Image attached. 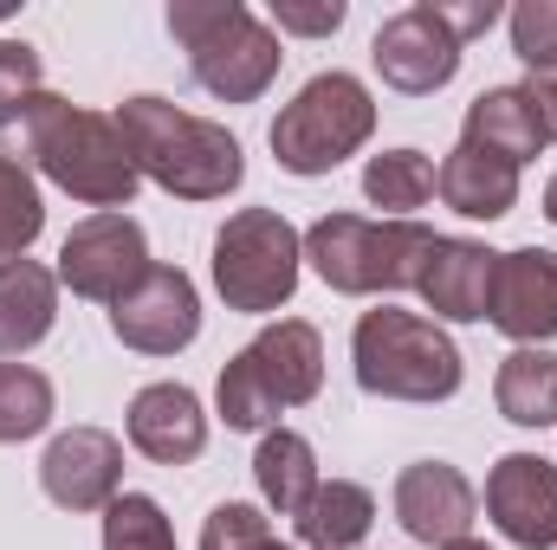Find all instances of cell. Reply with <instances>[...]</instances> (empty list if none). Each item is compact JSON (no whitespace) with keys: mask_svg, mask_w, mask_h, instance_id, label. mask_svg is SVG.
<instances>
[{"mask_svg":"<svg viewBox=\"0 0 557 550\" xmlns=\"http://www.w3.org/2000/svg\"><path fill=\"white\" fill-rule=\"evenodd\" d=\"M124 434L156 466H195L208 453V409L188 383H149L124 409Z\"/></svg>","mask_w":557,"mask_h":550,"instance_id":"9a60e30c","label":"cell"},{"mask_svg":"<svg viewBox=\"0 0 557 550\" xmlns=\"http://www.w3.org/2000/svg\"><path fill=\"white\" fill-rule=\"evenodd\" d=\"M169 33L188 52V72L221 104H260L278 85L285 39L240 0H169Z\"/></svg>","mask_w":557,"mask_h":550,"instance_id":"277c9868","label":"cell"},{"mask_svg":"<svg viewBox=\"0 0 557 550\" xmlns=\"http://www.w3.org/2000/svg\"><path fill=\"white\" fill-rule=\"evenodd\" d=\"M519 91H525V104H532V117H539V137L557 142V72H532Z\"/></svg>","mask_w":557,"mask_h":550,"instance_id":"836d02e7","label":"cell"},{"mask_svg":"<svg viewBox=\"0 0 557 550\" xmlns=\"http://www.w3.org/2000/svg\"><path fill=\"white\" fill-rule=\"evenodd\" d=\"M370 137H376V98L357 72H318L311 85H298L292 104H278L273 130H267L278 168L298 182L344 168Z\"/></svg>","mask_w":557,"mask_h":550,"instance_id":"8992f818","label":"cell"},{"mask_svg":"<svg viewBox=\"0 0 557 550\" xmlns=\"http://www.w3.org/2000/svg\"><path fill=\"white\" fill-rule=\"evenodd\" d=\"M214 291L227 311L240 317H273L278 304H292L298 273H305V234L278 214V208H240L227 214V227L214 234Z\"/></svg>","mask_w":557,"mask_h":550,"instance_id":"52a82bcc","label":"cell"},{"mask_svg":"<svg viewBox=\"0 0 557 550\" xmlns=\"http://www.w3.org/2000/svg\"><path fill=\"white\" fill-rule=\"evenodd\" d=\"M486 518L506 545L557 550V466L545 453H499L486 473Z\"/></svg>","mask_w":557,"mask_h":550,"instance_id":"7c38bea8","label":"cell"},{"mask_svg":"<svg viewBox=\"0 0 557 550\" xmlns=\"http://www.w3.org/2000/svg\"><path fill=\"white\" fill-rule=\"evenodd\" d=\"M39 234H46L39 182H33V168H20V162L0 155V260H26Z\"/></svg>","mask_w":557,"mask_h":550,"instance_id":"4316f807","label":"cell"},{"mask_svg":"<svg viewBox=\"0 0 557 550\" xmlns=\"http://www.w3.org/2000/svg\"><path fill=\"white\" fill-rule=\"evenodd\" d=\"M111 337L137 357H182L201 337V291L182 266H149V273L111 304Z\"/></svg>","mask_w":557,"mask_h":550,"instance_id":"30bf717a","label":"cell"},{"mask_svg":"<svg viewBox=\"0 0 557 550\" xmlns=\"http://www.w3.org/2000/svg\"><path fill=\"white\" fill-rule=\"evenodd\" d=\"M460 59H467V46L447 33V20H441L434 0H416V7H403V13H389V20L376 26V39H370L376 78H383L389 91H403V98H434V91H447V85L460 78Z\"/></svg>","mask_w":557,"mask_h":550,"instance_id":"9c48e42d","label":"cell"},{"mask_svg":"<svg viewBox=\"0 0 557 550\" xmlns=\"http://www.w3.org/2000/svg\"><path fill=\"white\" fill-rule=\"evenodd\" d=\"M104 550H182L169 512L149 492H117L104 505Z\"/></svg>","mask_w":557,"mask_h":550,"instance_id":"83f0119b","label":"cell"},{"mask_svg":"<svg viewBox=\"0 0 557 550\" xmlns=\"http://www.w3.org/2000/svg\"><path fill=\"white\" fill-rule=\"evenodd\" d=\"M59 324V273L39 260H0V357L20 363Z\"/></svg>","mask_w":557,"mask_h":550,"instance_id":"ac0fdd59","label":"cell"},{"mask_svg":"<svg viewBox=\"0 0 557 550\" xmlns=\"http://www.w3.org/2000/svg\"><path fill=\"white\" fill-rule=\"evenodd\" d=\"M447 550H493V545H480V538H460V545H447Z\"/></svg>","mask_w":557,"mask_h":550,"instance_id":"d590c367","label":"cell"},{"mask_svg":"<svg viewBox=\"0 0 557 550\" xmlns=\"http://www.w3.org/2000/svg\"><path fill=\"white\" fill-rule=\"evenodd\" d=\"M460 142L480 149V155H499V162H512V168L539 162V149H545L539 117H532V104H525L519 85H486V91L467 104V117H460Z\"/></svg>","mask_w":557,"mask_h":550,"instance_id":"ffe728a7","label":"cell"},{"mask_svg":"<svg viewBox=\"0 0 557 550\" xmlns=\"http://www.w3.org/2000/svg\"><path fill=\"white\" fill-rule=\"evenodd\" d=\"M441 7V20H447V33L460 39V46H473L493 20H499V0H467V7H454V0H434Z\"/></svg>","mask_w":557,"mask_h":550,"instance_id":"d6a6232c","label":"cell"},{"mask_svg":"<svg viewBox=\"0 0 557 550\" xmlns=\"http://www.w3.org/2000/svg\"><path fill=\"white\" fill-rule=\"evenodd\" d=\"M370 525H376V492L363 479H318V492L292 518L305 550H357L370 538Z\"/></svg>","mask_w":557,"mask_h":550,"instance_id":"44dd1931","label":"cell"},{"mask_svg":"<svg viewBox=\"0 0 557 550\" xmlns=\"http://www.w3.org/2000/svg\"><path fill=\"white\" fill-rule=\"evenodd\" d=\"M0 155L20 168H39L52 188H65L72 201L98 208V214H124L137 201V162L124 149L117 117L85 111L59 91L26 98L7 124H0Z\"/></svg>","mask_w":557,"mask_h":550,"instance_id":"6da1fadb","label":"cell"},{"mask_svg":"<svg viewBox=\"0 0 557 550\" xmlns=\"http://www.w3.org/2000/svg\"><path fill=\"white\" fill-rule=\"evenodd\" d=\"M201 550H298L278 545L267 505H247V499H221L208 518H201Z\"/></svg>","mask_w":557,"mask_h":550,"instance_id":"f1b7e54d","label":"cell"},{"mask_svg":"<svg viewBox=\"0 0 557 550\" xmlns=\"http://www.w3.org/2000/svg\"><path fill=\"white\" fill-rule=\"evenodd\" d=\"M253 486H260V505H267V512L298 518V512H305V499L318 492V447H311L298 427H273V434H260Z\"/></svg>","mask_w":557,"mask_h":550,"instance_id":"7402d4cb","label":"cell"},{"mask_svg":"<svg viewBox=\"0 0 557 550\" xmlns=\"http://www.w3.org/2000/svg\"><path fill=\"white\" fill-rule=\"evenodd\" d=\"M149 234H143L137 214H85L65 240H59V285L72 298H91V304H117L143 273H149Z\"/></svg>","mask_w":557,"mask_h":550,"instance_id":"ba28073f","label":"cell"},{"mask_svg":"<svg viewBox=\"0 0 557 550\" xmlns=\"http://www.w3.org/2000/svg\"><path fill=\"white\" fill-rule=\"evenodd\" d=\"M434 195V162L421 149H383L363 162V201L383 208V221H416Z\"/></svg>","mask_w":557,"mask_h":550,"instance_id":"cb8c5ba5","label":"cell"},{"mask_svg":"<svg viewBox=\"0 0 557 550\" xmlns=\"http://www.w3.org/2000/svg\"><path fill=\"white\" fill-rule=\"evenodd\" d=\"M117 130H124L137 175L175 201H227L247 182V149L227 124L195 117L156 91H137L117 104Z\"/></svg>","mask_w":557,"mask_h":550,"instance_id":"7a4b0ae2","label":"cell"},{"mask_svg":"<svg viewBox=\"0 0 557 550\" xmlns=\"http://www.w3.org/2000/svg\"><path fill=\"white\" fill-rule=\"evenodd\" d=\"M7 13H13V7H0V20H7Z\"/></svg>","mask_w":557,"mask_h":550,"instance_id":"8d00e7d4","label":"cell"},{"mask_svg":"<svg viewBox=\"0 0 557 550\" xmlns=\"http://www.w3.org/2000/svg\"><path fill=\"white\" fill-rule=\"evenodd\" d=\"M434 227L421 221H370V214H318L305 227V260L344 298H389L416 291L434 253Z\"/></svg>","mask_w":557,"mask_h":550,"instance_id":"5b68a950","label":"cell"},{"mask_svg":"<svg viewBox=\"0 0 557 550\" xmlns=\"http://www.w3.org/2000/svg\"><path fill=\"white\" fill-rule=\"evenodd\" d=\"M59 414V389L46 370L33 363H0V447H20V440H39Z\"/></svg>","mask_w":557,"mask_h":550,"instance_id":"d4e9b609","label":"cell"},{"mask_svg":"<svg viewBox=\"0 0 557 550\" xmlns=\"http://www.w3.org/2000/svg\"><path fill=\"white\" fill-rule=\"evenodd\" d=\"M506 33L525 72H557V0H519L506 13Z\"/></svg>","mask_w":557,"mask_h":550,"instance_id":"f546056e","label":"cell"},{"mask_svg":"<svg viewBox=\"0 0 557 550\" xmlns=\"http://www.w3.org/2000/svg\"><path fill=\"white\" fill-rule=\"evenodd\" d=\"M39 492L85 518V512H104L117 492H124V440L111 427H65L46 440L39 453Z\"/></svg>","mask_w":557,"mask_h":550,"instance_id":"8fae6325","label":"cell"},{"mask_svg":"<svg viewBox=\"0 0 557 550\" xmlns=\"http://www.w3.org/2000/svg\"><path fill=\"white\" fill-rule=\"evenodd\" d=\"M473 518H480V492L454 460H409L396 473V525L416 545H460L473 532Z\"/></svg>","mask_w":557,"mask_h":550,"instance_id":"4fadbf2b","label":"cell"},{"mask_svg":"<svg viewBox=\"0 0 557 550\" xmlns=\"http://www.w3.org/2000/svg\"><path fill=\"white\" fill-rule=\"evenodd\" d=\"M493 402L512 427H557V357L552 350H512L493 376Z\"/></svg>","mask_w":557,"mask_h":550,"instance_id":"603a6c76","label":"cell"},{"mask_svg":"<svg viewBox=\"0 0 557 550\" xmlns=\"http://www.w3.org/2000/svg\"><path fill=\"white\" fill-rule=\"evenodd\" d=\"M486 324L512 337V350H545L557 337V253L552 247H512L493 273Z\"/></svg>","mask_w":557,"mask_h":550,"instance_id":"5bb4252c","label":"cell"},{"mask_svg":"<svg viewBox=\"0 0 557 550\" xmlns=\"http://www.w3.org/2000/svg\"><path fill=\"white\" fill-rule=\"evenodd\" d=\"M350 20V7L344 0H318V7H305V0H273V33H298V39H324V33H337Z\"/></svg>","mask_w":557,"mask_h":550,"instance_id":"1f68e13d","label":"cell"},{"mask_svg":"<svg viewBox=\"0 0 557 550\" xmlns=\"http://www.w3.org/2000/svg\"><path fill=\"white\" fill-rule=\"evenodd\" d=\"M247 357H253V370H260V383L273 389L278 409L318 402V389H324V337H318V324H305V317H273V324L247 343Z\"/></svg>","mask_w":557,"mask_h":550,"instance_id":"e0dca14e","label":"cell"},{"mask_svg":"<svg viewBox=\"0 0 557 550\" xmlns=\"http://www.w3.org/2000/svg\"><path fill=\"white\" fill-rule=\"evenodd\" d=\"M350 363H357V389L376 396V402H454L460 383H467V357L460 343L421 317V311H396V304H376L357 317L350 330Z\"/></svg>","mask_w":557,"mask_h":550,"instance_id":"3957f363","label":"cell"},{"mask_svg":"<svg viewBox=\"0 0 557 550\" xmlns=\"http://www.w3.org/2000/svg\"><path fill=\"white\" fill-rule=\"evenodd\" d=\"M545 221H552V227H557V175H552V182H545Z\"/></svg>","mask_w":557,"mask_h":550,"instance_id":"e575fe53","label":"cell"},{"mask_svg":"<svg viewBox=\"0 0 557 550\" xmlns=\"http://www.w3.org/2000/svg\"><path fill=\"white\" fill-rule=\"evenodd\" d=\"M434 195L460 214V221H506L519 208V168L499 155H480L467 142H454L434 168Z\"/></svg>","mask_w":557,"mask_h":550,"instance_id":"d6986e66","label":"cell"},{"mask_svg":"<svg viewBox=\"0 0 557 550\" xmlns=\"http://www.w3.org/2000/svg\"><path fill=\"white\" fill-rule=\"evenodd\" d=\"M493 273H499V253L486 240H460V234H441L428 266H421V304L434 311V324H480L493 311Z\"/></svg>","mask_w":557,"mask_h":550,"instance_id":"2e32d148","label":"cell"},{"mask_svg":"<svg viewBox=\"0 0 557 550\" xmlns=\"http://www.w3.org/2000/svg\"><path fill=\"white\" fill-rule=\"evenodd\" d=\"M214 414L234 434H273L278 427V402H273V389L260 383V370H253L247 350H234L221 363V376H214Z\"/></svg>","mask_w":557,"mask_h":550,"instance_id":"484cf974","label":"cell"},{"mask_svg":"<svg viewBox=\"0 0 557 550\" xmlns=\"http://www.w3.org/2000/svg\"><path fill=\"white\" fill-rule=\"evenodd\" d=\"M39 91H46V59H39V46L0 39V124H7L26 98H39Z\"/></svg>","mask_w":557,"mask_h":550,"instance_id":"4dcf8cb0","label":"cell"}]
</instances>
